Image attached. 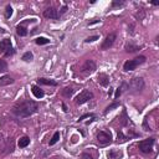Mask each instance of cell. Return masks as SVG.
<instances>
[{
  "instance_id": "cell-6",
  "label": "cell",
  "mask_w": 159,
  "mask_h": 159,
  "mask_svg": "<svg viewBox=\"0 0 159 159\" xmlns=\"http://www.w3.org/2000/svg\"><path fill=\"white\" fill-rule=\"evenodd\" d=\"M97 142L101 144V146H107V144L112 143V134L109 132H106V130H100L96 135Z\"/></svg>"
},
{
  "instance_id": "cell-18",
  "label": "cell",
  "mask_w": 159,
  "mask_h": 159,
  "mask_svg": "<svg viewBox=\"0 0 159 159\" xmlns=\"http://www.w3.org/2000/svg\"><path fill=\"white\" fill-rule=\"evenodd\" d=\"M73 92H75V90L72 87H65L63 90L61 91V93H62V96L63 97H66V98H70L72 95H73Z\"/></svg>"
},
{
  "instance_id": "cell-5",
  "label": "cell",
  "mask_w": 159,
  "mask_h": 159,
  "mask_svg": "<svg viewBox=\"0 0 159 159\" xmlns=\"http://www.w3.org/2000/svg\"><path fill=\"white\" fill-rule=\"evenodd\" d=\"M96 70H97L96 62L93 61V60H87V61L82 65V67H81L80 71H81V73L83 75V76H88V75H92Z\"/></svg>"
},
{
  "instance_id": "cell-21",
  "label": "cell",
  "mask_w": 159,
  "mask_h": 159,
  "mask_svg": "<svg viewBox=\"0 0 159 159\" xmlns=\"http://www.w3.org/2000/svg\"><path fill=\"white\" fill-rule=\"evenodd\" d=\"M21 59L24 60L25 62H30V61H32V59H34V55H32V52H30V51H27V52H25L22 55Z\"/></svg>"
},
{
  "instance_id": "cell-23",
  "label": "cell",
  "mask_w": 159,
  "mask_h": 159,
  "mask_svg": "<svg viewBox=\"0 0 159 159\" xmlns=\"http://www.w3.org/2000/svg\"><path fill=\"white\" fill-rule=\"evenodd\" d=\"M60 141V132H55V134L52 135V138H51L50 141V146H54Z\"/></svg>"
},
{
  "instance_id": "cell-14",
  "label": "cell",
  "mask_w": 159,
  "mask_h": 159,
  "mask_svg": "<svg viewBox=\"0 0 159 159\" xmlns=\"http://www.w3.org/2000/svg\"><path fill=\"white\" fill-rule=\"evenodd\" d=\"M37 83L39 85H45V86H57L59 83L54 81V80H50V78H44V77H41V78H37L36 80Z\"/></svg>"
},
{
  "instance_id": "cell-10",
  "label": "cell",
  "mask_w": 159,
  "mask_h": 159,
  "mask_svg": "<svg viewBox=\"0 0 159 159\" xmlns=\"http://www.w3.org/2000/svg\"><path fill=\"white\" fill-rule=\"evenodd\" d=\"M10 49H13L10 39H3L0 41V54H5L6 51L10 50Z\"/></svg>"
},
{
  "instance_id": "cell-34",
  "label": "cell",
  "mask_w": 159,
  "mask_h": 159,
  "mask_svg": "<svg viewBox=\"0 0 159 159\" xmlns=\"http://www.w3.org/2000/svg\"><path fill=\"white\" fill-rule=\"evenodd\" d=\"M96 22H100V20H93V21H91V22H90V25H92V24H96Z\"/></svg>"
},
{
  "instance_id": "cell-26",
  "label": "cell",
  "mask_w": 159,
  "mask_h": 159,
  "mask_svg": "<svg viewBox=\"0 0 159 159\" xmlns=\"http://www.w3.org/2000/svg\"><path fill=\"white\" fill-rule=\"evenodd\" d=\"M11 15H13V8L10 5H8L6 9H5V17L6 19H10Z\"/></svg>"
},
{
  "instance_id": "cell-28",
  "label": "cell",
  "mask_w": 159,
  "mask_h": 159,
  "mask_svg": "<svg viewBox=\"0 0 159 159\" xmlns=\"http://www.w3.org/2000/svg\"><path fill=\"white\" fill-rule=\"evenodd\" d=\"M90 117H91V118H93V117H95V114H93V113H85V114H82V116L77 119V122H81V121L86 119V118H90Z\"/></svg>"
},
{
  "instance_id": "cell-7",
  "label": "cell",
  "mask_w": 159,
  "mask_h": 159,
  "mask_svg": "<svg viewBox=\"0 0 159 159\" xmlns=\"http://www.w3.org/2000/svg\"><path fill=\"white\" fill-rule=\"evenodd\" d=\"M92 98H93V93L90 90H82V92L76 97L75 102H76L77 105H83V103H86L87 101L92 100Z\"/></svg>"
},
{
  "instance_id": "cell-9",
  "label": "cell",
  "mask_w": 159,
  "mask_h": 159,
  "mask_svg": "<svg viewBox=\"0 0 159 159\" xmlns=\"http://www.w3.org/2000/svg\"><path fill=\"white\" fill-rule=\"evenodd\" d=\"M44 16H45L46 19H59V17H60L59 10H56L55 8L50 6V8H47V9H46V10L44 11Z\"/></svg>"
},
{
  "instance_id": "cell-31",
  "label": "cell",
  "mask_w": 159,
  "mask_h": 159,
  "mask_svg": "<svg viewBox=\"0 0 159 159\" xmlns=\"http://www.w3.org/2000/svg\"><path fill=\"white\" fill-rule=\"evenodd\" d=\"M81 157H82V159H93L91 154H88V153H82Z\"/></svg>"
},
{
  "instance_id": "cell-1",
  "label": "cell",
  "mask_w": 159,
  "mask_h": 159,
  "mask_svg": "<svg viewBox=\"0 0 159 159\" xmlns=\"http://www.w3.org/2000/svg\"><path fill=\"white\" fill-rule=\"evenodd\" d=\"M39 109V103L32 100H22L16 102L11 108V113L19 118H26L34 113H36Z\"/></svg>"
},
{
  "instance_id": "cell-4",
  "label": "cell",
  "mask_w": 159,
  "mask_h": 159,
  "mask_svg": "<svg viewBox=\"0 0 159 159\" xmlns=\"http://www.w3.org/2000/svg\"><path fill=\"white\" fill-rule=\"evenodd\" d=\"M127 85H128V90L130 88L133 92H139L144 88V80L142 77H133Z\"/></svg>"
},
{
  "instance_id": "cell-32",
  "label": "cell",
  "mask_w": 159,
  "mask_h": 159,
  "mask_svg": "<svg viewBox=\"0 0 159 159\" xmlns=\"http://www.w3.org/2000/svg\"><path fill=\"white\" fill-rule=\"evenodd\" d=\"M66 11H67V6H66V5H65V6H62V9H61V10H60V11H59V15H60V16H61V15H62V14H65V13H66Z\"/></svg>"
},
{
  "instance_id": "cell-24",
  "label": "cell",
  "mask_w": 159,
  "mask_h": 159,
  "mask_svg": "<svg viewBox=\"0 0 159 159\" xmlns=\"http://www.w3.org/2000/svg\"><path fill=\"white\" fill-rule=\"evenodd\" d=\"M8 71V63L5 60L0 59V72H6Z\"/></svg>"
},
{
  "instance_id": "cell-19",
  "label": "cell",
  "mask_w": 159,
  "mask_h": 159,
  "mask_svg": "<svg viewBox=\"0 0 159 159\" xmlns=\"http://www.w3.org/2000/svg\"><path fill=\"white\" fill-rule=\"evenodd\" d=\"M16 34L19 36H26L27 35V30L24 25H17L16 26Z\"/></svg>"
},
{
  "instance_id": "cell-16",
  "label": "cell",
  "mask_w": 159,
  "mask_h": 159,
  "mask_svg": "<svg viewBox=\"0 0 159 159\" xmlns=\"http://www.w3.org/2000/svg\"><path fill=\"white\" fill-rule=\"evenodd\" d=\"M14 83V78L10 77L9 75H5V76L0 77V86H9Z\"/></svg>"
},
{
  "instance_id": "cell-13",
  "label": "cell",
  "mask_w": 159,
  "mask_h": 159,
  "mask_svg": "<svg viewBox=\"0 0 159 159\" xmlns=\"http://www.w3.org/2000/svg\"><path fill=\"white\" fill-rule=\"evenodd\" d=\"M142 49V46H139V45H134L132 41H129V43H127L124 45V50L127 51V52H135V51H138V50H141Z\"/></svg>"
},
{
  "instance_id": "cell-36",
  "label": "cell",
  "mask_w": 159,
  "mask_h": 159,
  "mask_svg": "<svg viewBox=\"0 0 159 159\" xmlns=\"http://www.w3.org/2000/svg\"><path fill=\"white\" fill-rule=\"evenodd\" d=\"M51 159H60V158H51Z\"/></svg>"
},
{
  "instance_id": "cell-27",
  "label": "cell",
  "mask_w": 159,
  "mask_h": 159,
  "mask_svg": "<svg viewBox=\"0 0 159 159\" xmlns=\"http://www.w3.org/2000/svg\"><path fill=\"white\" fill-rule=\"evenodd\" d=\"M124 4V1H122V0H114V1H112V4H111V8L112 9H114V8H117V6H122Z\"/></svg>"
},
{
  "instance_id": "cell-17",
  "label": "cell",
  "mask_w": 159,
  "mask_h": 159,
  "mask_svg": "<svg viewBox=\"0 0 159 159\" xmlns=\"http://www.w3.org/2000/svg\"><path fill=\"white\" fill-rule=\"evenodd\" d=\"M17 144H19V147H20V148H25V147H27L30 144V138L26 137V135H25V137H21L20 139H19Z\"/></svg>"
},
{
  "instance_id": "cell-3",
  "label": "cell",
  "mask_w": 159,
  "mask_h": 159,
  "mask_svg": "<svg viewBox=\"0 0 159 159\" xmlns=\"http://www.w3.org/2000/svg\"><path fill=\"white\" fill-rule=\"evenodd\" d=\"M154 143H156V138H153V137L147 138V139L141 141L138 143V148H139V151H141L142 153H144V154H151L153 152Z\"/></svg>"
},
{
  "instance_id": "cell-15",
  "label": "cell",
  "mask_w": 159,
  "mask_h": 159,
  "mask_svg": "<svg viewBox=\"0 0 159 159\" xmlns=\"http://www.w3.org/2000/svg\"><path fill=\"white\" fill-rule=\"evenodd\" d=\"M31 92H32V95H34L36 98H43L45 96V92L41 90L39 86H36V85H34L31 87Z\"/></svg>"
},
{
  "instance_id": "cell-8",
  "label": "cell",
  "mask_w": 159,
  "mask_h": 159,
  "mask_svg": "<svg viewBox=\"0 0 159 159\" xmlns=\"http://www.w3.org/2000/svg\"><path fill=\"white\" fill-rule=\"evenodd\" d=\"M117 39V35L114 34V32H111V34H108L106 36V39L103 40V43H102L101 45V50H108L109 47H112L114 44V41Z\"/></svg>"
},
{
  "instance_id": "cell-29",
  "label": "cell",
  "mask_w": 159,
  "mask_h": 159,
  "mask_svg": "<svg viewBox=\"0 0 159 159\" xmlns=\"http://www.w3.org/2000/svg\"><path fill=\"white\" fill-rule=\"evenodd\" d=\"M100 39V36L98 35H95V36H90V37H87V39L85 40V43H93V41H96V40H98Z\"/></svg>"
},
{
  "instance_id": "cell-2",
  "label": "cell",
  "mask_w": 159,
  "mask_h": 159,
  "mask_svg": "<svg viewBox=\"0 0 159 159\" xmlns=\"http://www.w3.org/2000/svg\"><path fill=\"white\" fill-rule=\"evenodd\" d=\"M144 62H146V56H138V57H135L133 60H128V61H126L124 65H123V70L126 72L133 71V70L137 68L139 65H142Z\"/></svg>"
},
{
  "instance_id": "cell-33",
  "label": "cell",
  "mask_w": 159,
  "mask_h": 159,
  "mask_svg": "<svg viewBox=\"0 0 159 159\" xmlns=\"http://www.w3.org/2000/svg\"><path fill=\"white\" fill-rule=\"evenodd\" d=\"M62 109H63V112H67L68 109H67V106L65 105V103H62Z\"/></svg>"
},
{
  "instance_id": "cell-35",
  "label": "cell",
  "mask_w": 159,
  "mask_h": 159,
  "mask_svg": "<svg viewBox=\"0 0 159 159\" xmlns=\"http://www.w3.org/2000/svg\"><path fill=\"white\" fill-rule=\"evenodd\" d=\"M112 92H113V88L111 87V88H109V91H108V96H111V95H112Z\"/></svg>"
},
{
  "instance_id": "cell-20",
  "label": "cell",
  "mask_w": 159,
  "mask_h": 159,
  "mask_svg": "<svg viewBox=\"0 0 159 159\" xmlns=\"http://www.w3.org/2000/svg\"><path fill=\"white\" fill-rule=\"evenodd\" d=\"M121 106V103L119 102H113V103H111L108 107H107V108L105 109V112H103V114H107L108 113L109 111H112V109H114V108H117V107H119Z\"/></svg>"
},
{
  "instance_id": "cell-11",
  "label": "cell",
  "mask_w": 159,
  "mask_h": 159,
  "mask_svg": "<svg viewBox=\"0 0 159 159\" xmlns=\"http://www.w3.org/2000/svg\"><path fill=\"white\" fill-rule=\"evenodd\" d=\"M97 82L100 83L101 86H103V87H107L109 85V77H108V75H106V73H100L97 76Z\"/></svg>"
},
{
  "instance_id": "cell-22",
  "label": "cell",
  "mask_w": 159,
  "mask_h": 159,
  "mask_svg": "<svg viewBox=\"0 0 159 159\" xmlns=\"http://www.w3.org/2000/svg\"><path fill=\"white\" fill-rule=\"evenodd\" d=\"M36 45H47L50 44V40L46 39V37H37V39L35 40Z\"/></svg>"
},
{
  "instance_id": "cell-25",
  "label": "cell",
  "mask_w": 159,
  "mask_h": 159,
  "mask_svg": "<svg viewBox=\"0 0 159 159\" xmlns=\"http://www.w3.org/2000/svg\"><path fill=\"white\" fill-rule=\"evenodd\" d=\"M117 139H118V142L122 143V142H126V141H127V139H129V138L126 137V135H124L122 132H121V130H118V135H117Z\"/></svg>"
},
{
  "instance_id": "cell-12",
  "label": "cell",
  "mask_w": 159,
  "mask_h": 159,
  "mask_svg": "<svg viewBox=\"0 0 159 159\" xmlns=\"http://www.w3.org/2000/svg\"><path fill=\"white\" fill-rule=\"evenodd\" d=\"M123 157V153L118 151V149H111V151L107 153V158L108 159H121Z\"/></svg>"
},
{
  "instance_id": "cell-30",
  "label": "cell",
  "mask_w": 159,
  "mask_h": 159,
  "mask_svg": "<svg viewBox=\"0 0 159 159\" xmlns=\"http://www.w3.org/2000/svg\"><path fill=\"white\" fill-rule=\"evenodd\" d=\"M14 52H15V51H14V49H10V50H8V51H6V52L4 54V55H5V57H9V56H13V55H14Z\"/></svg>"
}]
</instances>
